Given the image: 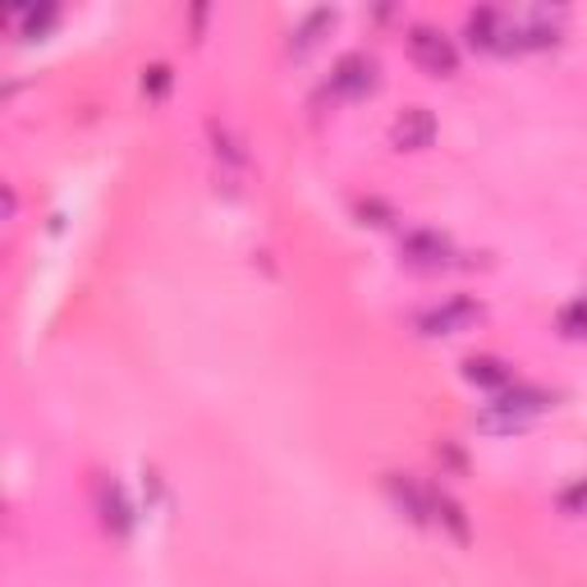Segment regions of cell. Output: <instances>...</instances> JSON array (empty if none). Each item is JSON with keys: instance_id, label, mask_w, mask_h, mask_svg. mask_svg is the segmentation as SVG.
I'll return each mask as SVG.
<instances>
[{"instance_id": "cell-16", "label": "cell", "mask_w": 587, "mask_h": 587, "mask_svg": "<svg viewBox=\"0 0 587 587\" xmlns=\"http://www.w3.org/2000/svg\"><path fill=\"white\" fill-rule=\"evenodd\" d=\"M560 509H565V515H587V477H578L574 487L560 492Z\"/></svg>"}, {"instance_id": "cell-9", "label": "cell", "mask_w": 587, "mask_h": 587, "mask_svg": "<svg viewBox=\"0 0 587 587\" xmlns=\"http://www.w3.org/2000/svg\"><path fill=\"white\" fill-rule=\"evenodd\" d=\"M464 376L473 381V386H487V391H509V381H515V372H509L505 359H496V353H473V359H464Z\"/></svg>"}, {"instance_id": "cell-4", "label": "cell", "mask_w": 587, "mask_h": 587, "mask_svg": "<svg viewBox=\"0 0 587 587\" xmlns=\"http://www.w3.org/2000/svg\"><path fill=\"white\" fill-rule=\"evenodd\" d=\"M399 258L414 271H441V267H450L454 248L445 235H437V229H408L399 239Z\"/></svg>"}, {"instance_id": "cell-1", "label": "cell", "mask_w": 587, "mask_h": 587, "mask_svg": "<svg viewBox=\"0 0 587 587\" xmlns=\"http://www.w3.org/2000/svg\"><path fill=\"white\" fill-rule=\"evenodd\" d=\"M551 404H555V395H546V391H538V386H509V391H500L492 404H482L477 431L509 437V431H523L528 422H538Z\"/></svg>"}, {"instance_id": "cell-6", "label": "cell", "mask_w": 587, "mask_h": 587, "mask_svg": "<svg viewBox=\"0 0 587 587\" xmlns=\"http://www.w3.org/2000/svg\"><path fill=\"white\" fill-rule=\"evenodd\" d=\"M386 492H391V500H395L414 523H431V519H437V492H427L418 477L386 473Z\"/></svg>"}, {"instance_id": "cell-2", "label": "cell", "mask_w": 587, "mask_h": 587, "mask_svg": "<svg viewBox=\"0 0 587 587\" xmlns=\"http://www.w3.org/2000/svg\"><path fill=\"white\" fill-rule=\"evenodd\" d=\"M408 56H414L427 74H437V79H450V74L459 69L454 42L441 29H431V23H414V29H408Z\"/></svg>"}, {"instance_id": "cell-10", "label": "cell", "mask_w": 587, "mask_h": 587, "mask_svg": "<svg viewBox=\"0 0 587 587\" xmlns=\"http://www.w3.org/2000/svg\"><path fill=\"white\" fill-rule=\"evenodd\" d=\"M330 23H336V10H308V14H303V23H298V29L290 33V50H294V56H303V50H313L317 42H321V33H330Z\"/></svg>"}, {"instance_id": "cell-15", "label": "cell", "mask_w": 587, "mask_h": 587, "mask_svg": "<svg viewBox=\"0 0 587 587\" xmlns=\"http://www.w3.org/2000/svg\"><path fill=\"white\" fill-rule=\"evenodd\" d=\"M143 92L147 97H166L170 92V65H147L143 69Z\"/></svg>"}, {"instance_id": "cell-11", "label": "cell", "mask_w": 587, "mask_h": 587, "mask_svg": "<svg viewBox=\"0 0 587 587\" xmlns=\"http://www.w3.org/2000/svg\"><path fill=\"white\" fill-rule=\"evenodd\" d=\"M10 23L19 29V37H42L50 23H56V5H29V10H14Z\"/></svg>"}, {"instance_id": "cell-5", "label": "cell", "mask_w": 587, "mask_h": 587, "mask_svg": "<svg viewBox=\"0 0 587 587\" xmlns=\"http://www.w3.org/2000/svg\"><path fill=\"white\" fill-rule=\"evenodd\" d=\"M376 88V60L368 50H349L330 65V92L336 97H368Z\"/></svg>"}, {"instance_id": "cell-14", "label": "cell", "mask_w": 587, "mask_h": 587, "mask_svg": "<svg viewBox=\"0 0 587 587\" xmlns=\"http://www.w3.org/2000/svg\"><path fill=\"white\" fill-rule=\"evenodd\" d=\"M560 330H565V336H574V340H587V294L560 308Z\"/></svg>"}, {"instance_id": "cell-7", "label": "cell", "mask_w": 587, "mask_h": 587, "mask_svg": "<svg viewBox=\"0 0 587 587\" xmlns=\"http://www.w3.org/2000/svg\"><path fill=\"white\" fill-rule=\"evenodd\" d=\"M431 138H437V115L427 106H408L391 124V143L399 151H422V147H431Z\"/></svg>"}, {"instance_id": "cell-13", "label": "cell", "mask_w": 587, "mask_h": 587, "mask_svg": "<svg viewBox=\"0 0 587 587\" xmlns=\"http://www.w3.org/2000/svg\"><path fill=\"white\" fill-rule=\"evenodd\" d=\"M437 523H445L459 542H469V519H464V505H459L454 496L437 492Z\"/></svg>"}, {"instance_id": "cell-3", "label": "cell", "mask_w": 587, "mask_h": 587, "mask_svg": "<svg viewBox=\"0 0 587 587\" xmlns=\"http://www.w3.org/2000/svg\"><path fill=\"white\" fill-rule=\"evenodd\" d=\"M482 317V303H473L469 294H454L445 303H437V308H427L418 317V330L431 340H441V336H459V330H473Z\"/></svg>"}, {"instance_id": "cell-12", "label": "cell", "mask_w": 587, "mask_h": 587, "mask_svg": "<svg viewBox=\"0 0 587 587\" xmlns=\"http://www.w3.org/2000/svg\"><path fill=\"white\" fill-rule=\"evenodd\" d=\"M101 509H106V515H101V519H106V528L129 532V505H124L115 482H101Z\"/></svg>"}, {"instance_id": "cell-8", "label": "cell", "mask_w": 587, "mask_h": 587, "mask_svg": "<svg viewBox=\"0 0 587 587\" xmlns=\"http://www.w3.org/2000/svg\"><path fill=\"white\" fill-rule=\"evenodd\" d=\"M469 42L477 50H509V14L482 5L469 14Z\"/></svg>"}]
</instances>
